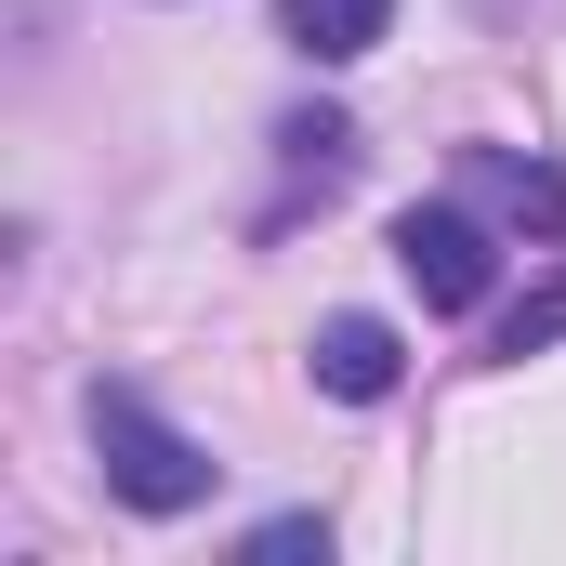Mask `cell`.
I'll list each match as a JSON object with an SVG mask.
<instances>
[{
    "label": "cell",
    "instance_id": "cell-8",
    "mask_svg": "<svg viewBox=\"0 0 566 566\" xmlns=\"http://www.w3.org/2000/svg\"><path fill=\"white\" fill-rule=\"evenodd\" d=\"M303 554H329V527H316V514H277V527H251V566H303Z\"/></svg>",
    "mask_w": 566,
    "mask_h": 566
},
{
    "label": "cell",
    "instance_id": "cell-3",
    "mask_svg": "<svg viewBox=\"0 0 566 566\" xmlns=\"http://www.w3.org/2000/svg\"><path fill=\"white\" fill-rule=\"evenodd\" d=\"M303 369H316V396H343V409H382V396L409 382V343H396L382 316H329V329L303 343Z\"/></svg>",
    "mask_w": 566,
    "mask_h": 566
},
{
    "label": "cell",
    "instance_id": "cell-5",
    "mask_svg": "<svg viewBox=\"0 0 566 566\" xmlns=\"http://www.w3.org/2000/svg\"><path fill=\"white\" fill-rule=\"evenodd\" d=\"M382 27H396V0H277V40L303 66H356Z\"/></svg>",
    "mask_w": 566,
    "mask_h": 566
},
{
    "label": "cell",
    "instance_id": "cell-2",
    "mask_svg": "<svg viewBox=\"0 0 566 566\" xmlns=\"http://www.w3.org/2000/svg\"><path fill=\"white\" fill-rule=\"evenodd\" d=\"M396 277L422 290L434 316H474V303H488V277H501V238H488V211H461V198L396 211Z\"/></svg>",
    "mask_w": 566,
    "mask_h": 566
},
{
    "label": "cell",
    "instance_id": "cell-1",
    "mask_svg": "<svg viewBox=\"0 0 566 566\" xmlns=\"http://www.w3.org/2000/svg\"><path fill=\"white\" fill-rule=\"evenodd\" d=\"M93 461H106V488L133 514H198L211 501V448L185 422H158L133 382H93Z\"/></svg>",
    "mask_w": 566,
    "mask_h": 566
},
{
    "label": "cell",
    "instance_id": "cell-4",
    "mask_svg": "<svg viewBox=\"0 0 566 566\" xmlns=\"http://www.w3.org/2000/svg\"><path fill=\"white\" fill-rule=\"evenodd\" d=\"M461 198H474V211H501V224H541V238H566V171H554V158L461 145Z\"/></svg>",
    "mask_w": 566,
    "mask_h": 566
},
{
    "label": "cell",
    "instance_id": "cell-7",
    "mask_svg": "<svg viewBox=\"0 0 566 566\" xmlns=\"http://www.w3.org/2000/svg\"><path fill=\"white\" fill-rule=\"evenodd\" d=\"M541 343H566V277H554V290H527V303L501 316V356H541Z\"/></svg>",
    "mask_w": 566,
    "mask_h": 566
},
{
    "label": "cell",
    "instance_id": "cell-6",
    "mask_svg": "<svg viewBox=\"0 0 566 566\" xmlns=\"http://www.w3.org/2000/svg\"><path fill=\"white\" fill-rule=\"evenodd\" d=\"M290 171H316V185H343V171H356V119H329V106H316V119H290Z\"/></svg>",
    "mask_w": 566,
    "mask_h": 566
}]
</instances>
